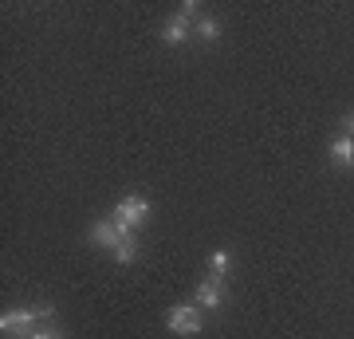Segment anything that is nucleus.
<instances>
[{
    "instance_id": "obj_2",
    "label": "nucleus",
    "mask_w": 354,
    "mask_h": 339,
    "mask_svg": "<svg viewBox=\"0 0 354 339\" xmlns=\"http://www.w3.org/2000/svg\"><path fill=\"white\" fill-rule=\"evenodd\" d=\"M87 233H91V245H99V249H106V252H114L127 237H134V229H127L122 221H114V217H106V221H91Z\"/></svg>"
},
{
    "instance_id": "obj_10",
    "label": "nucleus",
    "mask_w": 354,
    "mask_h": 339,
    "mask_svg": "<svg viewBox=\"0 0 354 339\" xmlns=\"http://www.w3.org/2000/svg\"><path fill=\"white\" fill-rule=\"evenodd\" d=\"M111 257H114L118 264H134V261H138V237H127L118 249L111 252Z\"/></svg>"
},
{
    "instance_id": "obj_12",
    "label": "nucleus",
    "mask_w": 354,
    "mask_h": 339,
    "mask_svg": "<svg viewBox=\"0 0 354 339\" xmlns=\"http://www.w3.org/2000/svg\"><path fill=\"white\" fill-rule=\"evenodd\" d=\"M181 16H189V20H201V4H197V0H185V4H181Z\"/></svg>"
},
{
    "instance_id": "obj_7",
    "label": "nucleus",
    "mask_w": 354,
    "mask_h": 339,
    "mask_svg": "<svg viewBox=\"0 0 354 339\" xmlns=\"http://www.w3.org/2000/svg\"><path fill=\"white\" fill-rule=\"evenodd\" d=\"M330 162L342 166V170H354V139H346V134H339V139L330 142Z\"/></svg>"
},
{
    "instance_id": "obj_5",
    "label": "nucleus",
    "mask_w": 354,
    "mask_h": 339,
    "mask_svg": "<svg viewBox=\"0 0 354 339\" xmlns=\"http://www.w3.org/2000/svg\"><path fill=\"white\" fill-rule=\"evenodd\" d=\"M197 308H209V312H216L221 304H225V277H205L201 284H197Z\"/></svg>"
},
{
    "instance_id": "obj_13",
    "label": "nucleus",
    "mask_w": 354,
    "mask_h": 339,
    "mask_svg": "<svg viewBox=\"0 0 354 339\" xmlns=\"http://www.w3.org/2000/svg\"><path fill=\"white\" fill-rule=\"evenodd\" d=\"M342 134H346V139H354V111L342 114Z\"/></svg>"
},
{
    "instance_id": "obj_6",
    "label": "nucleus",
    "mask_w": 354,
    "mask_h": 339,
    "mask_svg": "<svg viewBox=\"0 0 354 339\" xmlns=\"http://www.w3.org/2000/svg\"><path fill=\"white\" fill-rule=\"evenodd\" d=\"M193 24H197V20H189V16H169V20H165V28H162V44H169V48H177V44H185V40L193 36Z\"/></svg>"
},
{
    "instance_id": "obj_9",
    "label": "nucleus",
    "mask_w": 354,
    "mask_h": 339,
    "mask_svg": "<svg viewBox=\"0 0 354 339\" xmlns=\"http://www.w3.org/2000/svg\"><path fill=\"white\" fill-rule=\"evenodd\" d=\"M209 272H213V277H228V272H232V252L216 249L213 257H209Z\"/></svg>"
},
{
    "instance_id": "obj_4",
    "label": "nucleus",
    "mask_w": 354,
    "mask_h": 339,
    "mask_svg": "<svg viewBox=\"0 0 354 339\" xmlns=\"http://www.w3.org/2000/svg\"><path fill=\"white\" fill-rule=\"evenodd\" d=\"M111 217H114V221H122L127 229H134V233H138V229L146 225V221H150V201L138 198V193H127V198L114 205V214H111Z\"/></svg>"
},
{
    "instance_id": "obj_11",
    "label": "nucleus",
    "mask_w": 354,
    "mask_h": 339,
    "mask_svg": "<svg viewBox=\"0 0 354 339\" xmlns=\"http://www.w3.org/2000/svg\"><path fill=\"white\" fill-rule=\"evenodd\" d=\"M28 339H64V331H59V327H36Z\"/></svg>"
},
{
    "instance_id": "obj_1",
    "label": "nucleus",
    "mask_w": 354,
    "mask_h": 339,
    "mask_svg": "<svg viewBox=\"0 0 354 339\" xmlns=\"http://www.w3.org/2000/svg\"><path fill=\"white\" fill-rule=\"evenodd\" d=\"M39 320H44L39 308H8V312L0 315V331H4V336H16V339H28L36 331Z\"/></svg>"
},
{
    "instance_id": "obj_3",
    "label": "nucleus",
    "mask_w": 354,
    "mask_h": 339,
    "mask_svg": "<svg viewBox=\"0 0 354 339\" xmlns=\"http://www.w3.org/2000/svg\"><path fill=\"white\" fill-rule=\"evenodd\" d=\"M165 327L174 331V336H197L205 327L201 312H197V304H174L169 312H165Z\"/></svg>"
},
{
    "instance_id": "obj_8",
    "label": "nucleus",
    "mask_w": 354,
    "mask_h": 339,
    "mask_svg": "<svg viewBox=\"0 0 354 339\" xmlns=\"http://www.w3.org/2000/svg\"><path fill=\"white\" fill-rule=\"evenodd\" d=\"M193 36L205 40V44H213V40H221V20L216 16H201L197 24H193Z\"/></svg>"
}]
</instances>
